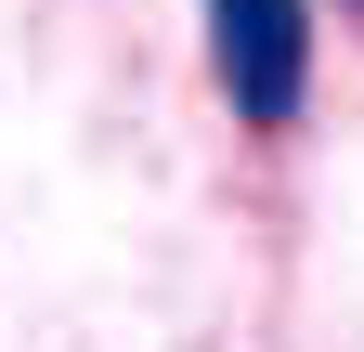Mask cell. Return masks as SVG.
I'll use <instances>...</instances> for the list:
<instances>
[{
	"label": "cell",
	"instance_id": "cell-1",
	"mask_svg": "<svg viewBox=\"0 0 364 352\" xmlns=\"http://www.w3.org/2000/svg\"><path fill=\"white\" fill-rule=\"evenodd\" d=\"M208 78L247 130H287L312 105V0H208Z\"/></svg>",
	"mask_w": 364,
	"mask_h": 352
}]
</instances>
